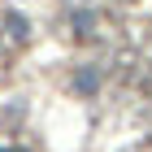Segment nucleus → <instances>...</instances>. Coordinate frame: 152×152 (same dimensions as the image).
<instances>
[{"mask_svg":"<svg viewBox=\"0 0 152 152\" xmlns=\"http://www.w3.org/2000/svg\"><path fill=\"white\" fill-rule=\"evenodd\" d=\"M96 87H100V74H96V70H78V74H74V91L91 96Z\"/></svg>","mask_w":152,"mask_h":152,"instance_id":"1","label":"nucleus"},{"mask_svg":"<svg viewBox=\"0 0 152 152\" xmlns=\"http://www.w3.org/2000/svg\"><path fill=\"white\" fill-rule=\"evenodd\" d=\"M4 26H9L13 39H26V35H31V22H26L22 13H4Z\"/></svg>","mask_w":152,"mask_h":152,"instance_id":"2","label":"nucleus"},{"mask_svg":"<svg viewBox=\"0 0 152 152\" xmlns=\"http://www.w3.org/2000/svg\"><path fill=\"white\" fill-rule=\"evenodd\" d=\"M70 26H74V31H78V35H91V26H96V18H91V13H87V9H78V13H74V18H70Z\"/></svg>","mask_w":152,"mask_h":152,"instance_id":"3","label":"nucleus"},{"mask_svg":"<svg viewBox=\"0 0 152 152\" xmlns=\"http://www.w3.org/2000/svg\"><path fill=\"white\" fill-rule=\"evenodd\" d=\"M0 152H18V148H0Z\"/></svg>","mask_w":152,"mask_h":152,"instance_id":"4","label":"nucleus"}]
</instances>
